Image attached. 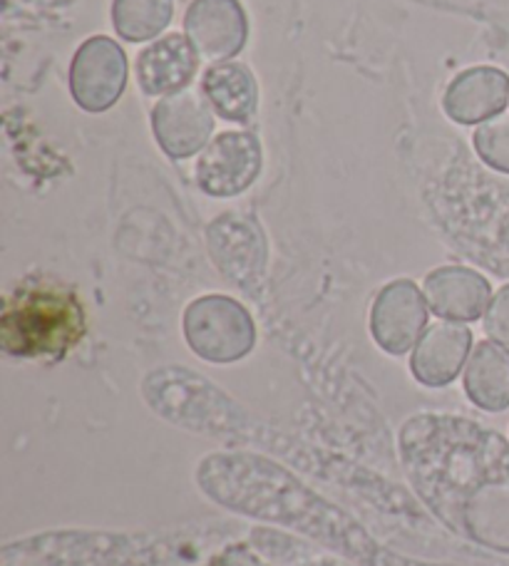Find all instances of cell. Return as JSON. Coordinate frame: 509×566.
<instances>
[{
  "label": "cell",
  "mask_w": 509,
  "mask_h": 566,
  "mask_svg": "<svg viewBox=\"0 0 509 566\" xmlns=\"http://www.w3.org/2000/svg\"><path fill=\"white\" fill-rule=\"evenodd\" d=\"M214 109L201 90L185 87L162 97L152 109V133L157 145L172 159L195 157L209 145L214 133Z\"/></svg>",
  "instance_id": "52a82bcc"
},
{
  "label": "cell",
  "mask_w": 509,
  "mask_h": 566,
  "mask_svg": "<svg viewBox=\"0 0 509 566\" xmlns=\"http://www.w3.org/2000/svg\"><path fill=\"white\" fill-rule=\"evenodd\" d=\"M175 15V0H112V25L129 43L165 33Z\"/></svg>",
  "instance_id": "e0dca14e"
},
{
  "label": "cell",
  "mask_w": 509,
  "mask_h": 566,
  "mask_svg": "<svg viewBox=\"0 0 509 566\" xmlns=\"http://www.w3.org/2000/svg\"><path fill=\"white\" fill-rule=\"evenodd\" d=\"M214 266L237 286L251 291L267 269V241L259 224L243 214H221L207 229Z\"/></svg>",
  "instance_id": "ba28073f"
},
{
  "label": "cell",
  "mask_w": 509,
  "mask_h": 566,
  "mask_svg": "<svg viewBox=\"0 0 509 566\" xmlns=\"http://www.w3.org/2000/svg\"><path fill=\"white\" fill-rule=\"evenodd\" d=\"M427 326V303L413 281L401 279L381 289L371 308V333L391 356L417 346Z\"/></svg>",
  "instance_id": "9c48e42d"
},
{
  "label": "cell",
  "mask_w": 509,
  "mask_h": 566,
  "mask_svg": "<svg viewBox=\"0 0 509 566\" xmlns=\"http://www.w3.org/2000/svg\"><path fill=\"white\" fill-rule=\"evenodd\" d=\"M185 338L204 360L237 363L257 346V326L239 301L211 293L187 306Z\"/></svg>",
  "instance_id": "277c9868"
},
{
  "label": "cell",
  "mask_w": 509,
  "mask_h": 566,
  "mask_svg": "<svg viewBox=\"0 0 509 566\" xmlns=\"http://www.w3.org/2000/svg\"><path fill=\"white\" fill-rule=\"evenodd\" d=\"M475 149L487 167L509 175V115H497L477 127Z\"/></svg>",
  "instance_id": "ac0fdd59"
},
{
  "label": "cell",
  "mask_w": 509,
  "mask_h": 566,
  "mask_svg": "<svg viewBox=\"0 0 509 566\" xmlns=\"http://www.w3.org/2000/svg\"><path fill=\"white\" fill-rule=\"evenodd\" d=\"M197 75V50L187 35L172 33L145 48L137 57V83L147 97H169L189 87Z\"/></svg>",
  "instance_id": "5bb4252c"
},
{
  "label": "cell",
  "mask_w": 509,
  "mask_h": 566,
  "mask_svg": "<svg viewBox=\"0 0 509 566\" xmlns=\"http://www.w3.org/2000/svg\"><path fill=\"white\" fill-rule=\"evenodd\" d=\"M127 87V57L120 43L95 35L77 48L70 65V93L85 113H107Z\"/></svg>",
  "instance_id": "5b68a950"
},
{
  "label": "cell",
  "mask_w": 509,
  "mask_h": 566,
  "mask_svg": "<svg viewBox=\"0 0 509 566\" xmlns=\"http://www.w3.org/2000/svg\"><path fill=\"white\" fill-rule=\"evenodd\" d=\"M465 392L477 408L502 412L509 408V348L497 340L477 343L465 368Z\"/></svg>",
  "instance_id": "2e32d148"
},
{
  "label": "cell",
  "mask_w": 509,
  "mask_h": 566,
  "mask_svg": "<svg viewBox=\"0 0 509 566\" xmlns=\"http://www.w3.org/2000/svg\"><path fill=\"white\" fill-rule=\"evenodd\" d=\"M425 298L447 321H477L492 303L490 281L465 266L435 269L425 279Z\"/></svg>",
  "instance_id": "4fadbf2b"
},
{
  "label": "cell",
  "mask_w": 509,
  "mask_h": 566,
  "mask_svg": "<svg viewBox=\"0 0 509 566\" xmlns=\"http://www.w3.org/2000/svg\"><path fill=\"white\" fill-rule=\"evenodd\" d=\"M485 331L492 340L509 346V286H502L492 296L490 308L485 313Z\"/></svg>",
  "instance_id": "d6986e66"
},
{
  "label": "cell",
  "mask_w": 509,
  "mask_h": 566,
  "mask_svg": "<svg viewBox=\"0 0 509 566\" xmlns=\"http://www.w3.org/2000/svg\"><path fill=\"white\" fill-rule=\"evenodd\" d=\"M201 93L214 113L227 123L247 125L259 109V85L241 63H217L201 77Z\"/></svg>",
  "instance_id": "9a60e30c"
},
{
  "label": "cell",
  "mask_w": 509,
  "mask_h": 566,
  "mask_svg": "<svg viewBox=\"0 0 509 566\" xmlns=\"http://www.w3.org/2000/svg\"><path fill=\"white\" fill-rule=\"evenodd\" d=\"M85 336V308L75 291L53 281H25L10 291L0 316V346L15 358H63Z\"/></svg>",
  "instance_id": "7a4b0ae2"
},
{
  "label": "cell",
  "mask_w": 509,
  "mask_h": 566,
  "mask_svg": "<svg viewBox=\"0 0 509 566\" xmlns=\"http://www.w3.org/2000/svg\"><path fill=\"white\" fill-rule=\"evenodd\" d=\"M185 35L197 55L227 63L249 38V20L239 0H195L185 15Z\"/></svg>",
  "instance_id": "30bf717a"
},
{
  "label": "cell",
  "mask_w": 509,
  "mask_h": 566,
  "mask_svg": "<svg viewBox=\"0 0 509 566\" xmlns=\"http://www.w3.org/2000/svg\"><path fill=\"white\" fill-rule=\"evenodd\" d=\"M472 333L457 321H443L423 333L411 358L417 382L427 388H445L460 376L465 360H470Z\"/></svg>",
  "instance_id": "8fae6325"
},
{
  "label": "cell",
  "mask_w": 509,
  "mask_h": 566,
  "mask_svg": "<svg viewBox=\"0 0 509 566\" xmlns=\"http://www.w3.org/2000/svg\"><path fill=\"white\" fill-rule=\"evenodd\" d=\"M509 77L497 67H470L457 75L445 93V113L460 125H480L505 113Z\"/></svg>",
  "instance_id": "7c38bea8"
},
{
  "label": "cell",
  "mask_w": 509,
  "mask_h": 566,
  "mask_svg": "<svg viewBox=\"0 0 509 566\" xmlns=\"http://www.w3.org/2000/svg\"><path fill=\"white\" fill-rule=\"evenodd\" d=\"M261 142L251 133H221L197 161V185L204 195L229 199L247 191L261 175Z\"/></svg>",
  "instance_id": "8992f818"
},
{
  "label": "cell",
  "mask_w": 509,
  "mask_h": 566,
  "mask_svg": "<svg viewBox=\"0 0 509 566\" xmlns=\"http://www.w3.org/2000/svg\"><path fill=\"white\" fill-rule=\"evenodd\" d=\"M157 547L149 534L60 532L8 544L3 566H152Z\"/></svg>",
  "instance_id": "3957f363"
},
{
  "label": "cell",
  "mask_w": 509,
  "mask_h": 566,
  "mask_svg": "<svg viewBox=\"0 0 509 566\" xmlns=\"http://www.w3.org/2000/svg\"><path fill=\"white\" fill-rule=\"evenodd\" d=\"M401 460L445 527L509 554V444L502 434L457 416H415L401 430Z\"/></svg>",
  "instance_id": "6da1fadb"
}]
</instances>
